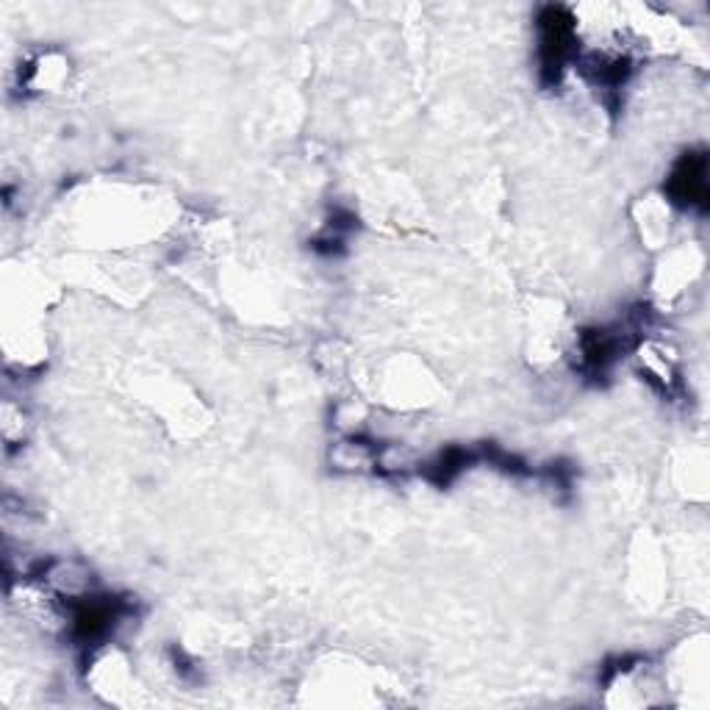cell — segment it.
<instances>
[{
    "instance_id": "6da1fadb",
    "label": "cell",
    "mask_w": 710,
    "mask_h": 710,
    "mask_svg": "<svg viewBox=\"0 0 710 710\" xmlns=\"http://www.w3.org/2000/svg\"><path fill=\"white\" fill-rule=\"evenodd\" d=\"M538 23H542L544 69L558 75L569 56V45H572V20L567 17L563 9H547Z\"/></svg>"
},
{
    "instance_id": "7a4b0ae2",
    "label": "cell",
    "mask_w": 710,
    "mask_h": 710,
    "mask_svg": "<svg viewBox=\"0 0 710 710\" xmlns=\"http://www.w3.org/2000/svg\"><path fill=\"white\" fill-rule=\"evenodd\" d=\"M672 192L677 194V200L694 206V203H702L705 200V159L702 156H688L683 159V164L674 173Z\"/></svg>"
}]
</instances>
